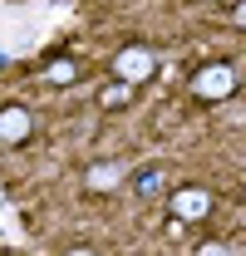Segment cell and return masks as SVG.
Returning a JSON list of instances; mask_svg holds the SVG:
<instances>
[{
    "label": "cell",
    "mask_w": 246,
    "mask_h": 256,
    "mask_svg": "<svg viewBox=\"0 0 246 256\" xmlns=\"http://www.w3.org/2000/svg\"><path fill=\"white\" fill-rule=\"evenodd\" d=\"M158 188H162V172H158V168H153V172H143V178H138V192H143V197H148V192H158Z\"/></svg>",
    "instance_id": "obj_8"
},
{
    "label": "cell",
    "mask_w": 246,
    "mask_h": 256,
    "mask_svg": "<svg viewBox=\"0 0 246 256\" xmlns=\"http://www.w3.org/2000/svg\"><path fill=\"white\" fill-rule=\"evenodd\" d=\"M232 15H236V25H242V30H246V0H242V5H236V10H232Z\"/></svg>",
    "instance_id": "obj_10"
},
{
    "label": "cell",
    "mask_w": 246,
    "mask_h": 256,
    "mask_svg": "<svg viewBox=\"0 0 246 256\" xmlns=\"http://www.w3.org/2000/svg\"><path fill=\"white\" fill-rule=\"evenodd\" d=\"M30 133H34V114L25 104H5V108H0V143H5V148H20Z\"/></svg>",
    "instance_id": "obj_3"
},
{
    "label": "cell",
    "mask_w": 246,
    "mask_h": 256,
    "mask_svg": "<svg viewBox=\"0 0 246 256\" xmlns=\"http://www.w3.org/2000/svg\"><path fill=\"white\" fill-rule=\"evenodd\" d=\"M128 98H133V84H108V89H104V94H98V104H104V108H123V104H128Z\"/></svg>",
    "instance_id": "obj_6"
},
{
    "label": "cell",
    "mask_w": 246,
    "mask_h": 256,
    "mask_svg": "<svg viewBox=\"0 0 246 256\" xmlns=\"http://www.w3.org/2000/svg\"><path fill=\"white\" fill-rule=\"evenodd\" d=\"M69 256H94V252H89V246H74V252H69Z\"/></svg>",
    "instance_id": "obj_11"
},
{
    "label": "cell",
    "mask_w": 246,
    "mask_h": 256,
    "mask_svg": "<svg viewBox=\"0 0 246 256\" xmlns=\"http://www.w3.org/2000/svg\"><path fill=\"white\" fill-rule=\"evenodd\" d=\"M123 178H128V168H123V162H94L84 182H89L94 192H114V188H123Z\"/></svg>",
    "instance_id": "obj_5"
},
{
    "label": "cell",
    "mask_w": 246,
    "mask_h": 256,
    "mask_svg": "<svg viewBox=\"0 0 246 256\" xmlns=\"http://www.w3.org/2000/svg\"><path fill=\"white\" fill-rule=\"evenodd\" d=\"M172 217L178 222H207L212 217V192L207 188H178L172 192Z\"/></svg>",
    "instance_id": "obj_4"
},
{
    "label": "cell",
    "mask_w": 246,
    "mask_h": 256,
    "mask_svg": "<svg viewBox=\"0 0 246 256\" xmlns=\"http://www.w3.org/2000/svg\"><path fill=\"white\" fill-rule=\"evenodd\" d=\"M0 207H5V188H0Z\"/></svg>",
    "instance_id": "obj_12"
},
{
    "label": "cell",
    "mask_w": 246,
    "mask_h": 256,
    "mask_svg": "<svg viewBox=\"0 0 246 256\" xmlns=\"http://www.w3.org/2000/svg\"><path fill=\"white\" fill-rule=\"evenodd\" d=\"M114 74H118L123 84L153 79V74H158V50H148V44H123L118 54H114Z\"/></svg>",
    "instance_id": "obj_2"
},
{
    "label": "cell",
    "mask_w": 246,
    "mask_h": 256,
    "mask_svg": "<svg viewBox=\"0 0 246 256\" xmlns=\"http://www.w3.org/2000/svg\"><path fill=\"white\" fill-rule=\"evenodd\" d=\"M197 256H232V246H226V242H202Z\"/></svg>",
    "instance_id": "obj_9"
},
{
    "label": "cell",
    "mask_w": 246,
    "mask_h": 256,
    "mask_svg": "<svg viewBox=\"0 0 246 256\" xmlns=\"http://www.w3.org/2000/svg\"><path fill=\"white\" fill-rule=\"evenodd\" d=\"M74 74H79L74 60H54V64H50V79H54V84H74Z\"/></svg>",
    "instance_id": "obj_7"
},
{
    "label": "cell",
    "mask_w": 246,
    "mask_h": 256,
    "mask_svg": "<svg viewBox=\"0 0 246 256\" xmlns=\"http://www.w3.org/2000/svg\"><path fill=\"white\" fill-rule=\"evenodd\" d=\"M192 94L202 98V104L232 98L236 94V69H232V64H207V69H197V74H192Z\"/></svg>",
    "instance_id": "obj_1"
}]
</instances>
